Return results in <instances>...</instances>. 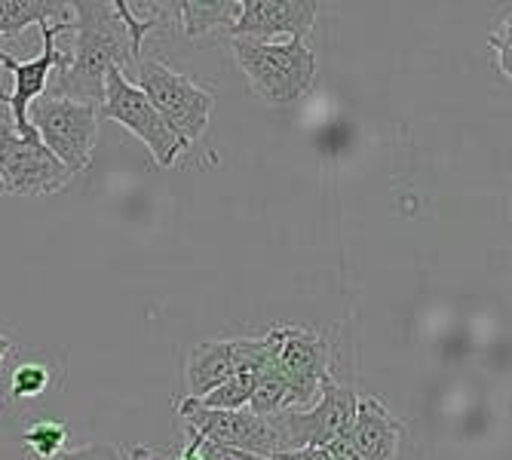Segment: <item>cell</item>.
<instances>
[{"mask_svg":"<svg viewBox=\"0 0 512 460\" xmlns=\"http://www.w3.org/2000/svg\"><path fill=\"white\" fill-rule=\"evenodd\" d=\"M74 13V46L62 53V62L53 68V83H46L43 96L71 99L92 108L105 102V77L111 68L129 65L132 40L114 4H71Z\"/></svg>","mask_w":512,"mask_h":460,"instance_id":"1","label":"cell"},{"mask_svg":"<svg viewBox=\"0 0 512 460\" xmlns=\"http://www.w3.org/2000/svg\"><path fill=\"white\" fill-rule=\"evenodd\" d=\"M240 68L246 71L252 92L270 108H286L307 96L316 77V56L304 40L289 43H252L234 40Z\"/></svg>","mask_w":512,"mask_h":460,"instance_id":"2","label":"cell"},{"mask_svg":"<svg viewBox=\"0 0 512 460\" xmlns=\"http://www.w3.org/2000/svg\"><path fill=\"white\" fill-rule=\"evenodd\" d=\"M138 89L145 92V99L157 108V114L184 145L191 148L197 138H203L215 108L209 89L166 68L160 59H138Z\"/></svg>","mask_w":512,"mask_h":460,"instance_id":"3","label":"cell"},{"mask_svg":"<svg viewBox=\"0 0 512 460\" xmlns=\"http://www.w3.org/2000/svg\"><path fill=\"white\" fill-rule=\"evenodd\" d=\"M28 126L71 175L89 169L92 148L99 138V108L40 96L28 108Z\"/></svg>","mask_w":512,"mask_h":460,"instance_id":"4","label":"cell"},{"mask_svg":"<svg viewBox=\"0 0 512 460\" xmlns=\"http://www.w3.org/2000/svg\"><path fill=\"white\" fill-rule=\"evenodd\" d=\"M99 117H108V120H117L120 126H126L138 142L151 151V157L163 169H169L178 160V154L188 151V145L166 126V120L157 114V108L145 99V92L138 89L120 68H111L105 77V102L99 108Z\"/></svg>","mask_w":512,"mask_h":460,"instance_id":"5","label":"cell"},{"mask_svg":"<svg viewBox=\"0 0 512 460\" xmlns=\"http://www.w3.org/2000/svg\"><path fill=\"white\" fill-rule=\"evenodd\" d=\"M74 175L50 154L37 132L19 135L4 117L0 123V191L16 197L56 194Z\"/></svg>","mask_w":512,"mask_h":460,"instance_id":"6","label":"cell"},{"mask_svg":"<svg viewBox=\"0 0 512 460\" xmlns=\"http://www.w3.org/2000/svg\"><path fill=\"white\" fill-rule=\"evenodd\" d=\"M178 414L188 424V430L200 433L209 442L230 445L240 451H252L261 457H276L283 451V430H279V414L270 418H258L249 408L240 411H218V408H203L197 399L184 396L178 402Z\"/></svg>","mask_w":512,"mask_h":460,"instance_id":"7","label":"cell"},{"mask_svg":"<svg viewBox=\"0 0 512 460\" xmlns=\"http://www.w3.org/2000/svg\"><path fill=\"white\" fill-rule=\"evenodd\" d=\"M276 353V329L264 338H230L197 344L188 356V399H203L237 372H264Z\"/></svg>","mask_w":512,"mask_h":460,"instance_id":"8","label":"cell"},{"mask_svg":"<svg viewBox=\"0 0 512 460\" xmlns=\"http://www.w3.org/2000/svg\"><path fill=\"white\" fill-rule=\"evenodd\" d=\"M356 405H359V396L350 387H341L332 378H325L319 384V399L313 402V408L279 411L283 451L325 448L329 442L347 436L353 427V418H356Z\"/></svg>","mask_w":512,"mask_h":460,"instance_id":"9","label":"cell"},{"mask_svg":"<svg viewBox=\"0 0 512 460\" xmlns=\"http://www.w3.org/2000/svg\"><path fill=\"white\" fill-rule=\"evenodd\" d=\"M37 28H40V37H43V53L37 59L19 62L10 53L0 50V68L10 71L16 77L13 92H0V105H10V111H13V129L19 135L34 132L28 126V108H31V102H37L43 96V89H46V83H50L53 68L62 62V50L56 46V37L59 34H71L74 22H40Z\"/></svg>","mask_w":512,"mask_h":460,"instance_id":"10","label":"cell"},{"mask_svg":"<svg viewBox=\"0 0 512 460\" xmlns=\"http://www.w3.org/2000/svg\"><path fill=\"white\" fill-rule=\"evenodd\" d=\"M329 362H332V347L316 332L276 326V353H273L270 365L292 384L301 408L313 402V396L325 378H332Z\"/></svg>","mask_w":512,"mask_h":460,"instance_id":"11","label":"cell"},{"mask_svg":"<svg viewBox=\"0 0 512 460\" xmlns=\"http://www.w3.org/2000/svg\"><path fill=\"white\" fill-rule=\"evenodd\" d=\"M316 13L319 4L313 0H240V19L230 28V37L270 43L279 34H289V40H304Z\"/></svg>","mask_w":512,"mask_h":460,"instance_id":"12","label":"cell"},{"mask_svg":"<svg viewBox=\"0 0 512 460\" xmlns=\"http://www.w3.org/2000/svg\"><path fill=\"white\" fill-rule=\"evenodd\" d=\"M350 442L362 460H399L402 421L387 411L384 399L365 396L356 405V418L350 427Z\"/></svg>","mask_w":512,"mask_h":460,"instance_id":"13","label":"cell"},{"mask_svg":"<svg viewBox=\"0 0 512 460\" xmlns=\"http://www.w3.org/2000/svg\"><path fill=\"white\" fill-rule=\"evenodd\" d=\"M40 22H74L71 4H62V0H0V34H19Z\"/></svg>","mask_w":512,"mask_h":460,"instance_id":"14","label":"cell"},{"mask_svg":"<svg viewBox=\"0 0 512 460\" xmlns=\"http://www.w3.org/2000/svg\"><path fill=\"white\" fill-rule=\"evenodd\" d=\"M184 37H200L212 28H234L240 19V0H181L175 4Z\"/></svg>","mask_w":512,"mask_h":460,"instance_id":"15","label":"cell"},{"mask_svg":"<svg viewBox=\"0 0 512 460\" xmlns=\"http://www.w3.org/2000/svg\"><path fill=\"white\" fill-rule=\"evenodd\" d=\"M246 408L252 414H258V418H270V414L301 408V405H298V396H295L292 384L279 375L273 365H267L264 372L258 375V381H255V390H252V399H249Z\"/></svg>","mask_w":512,"mask_h":460,"instance_id":"16","label":"cell"},{"mask_svg":"<svg viewBox=\"0 0 512 460\" xmlns=\"http://www.w3.org/2000/svg\"><path fill=\"white\" fill-rule=\"evenodd\" d=\"M258 372H237L234 378H227L221 387H215L209 396L197 399L203 408H218V411H240L249 405L252 390H255Z\"/></svg>","mask_w":512,"mask_h":460,"instance_id":"17","label":"cell"},{"mask_svg":"<svg viewBox=\"0 0 512 460\" xmlns=\"http://www.w3.org/2000/svg\"><path fill=\"white\" fill-rule=\"evenodd\" d=\"M65 439H68V427L62 421H40V424H34V427H28L22 433V442L31 448L34 460L56 457L62 451Z\"/></svg>","mask_w":512,"mask_h":460,"instance_id":"18","label":"cell"},{"mask_svg":"<svg viewBox=\"0 0 512 460\" xmlns=\"http://www.w3.org/2000/svg\"><path fill=\"white\" fill-rule=\"evenodd\" d=\"M50 387V372L43 362H22L10 378V396L13 399H37Z\"/></svg>","mask_w":512,"mask_h":460,"instance_id":"19","label":"cell"},{"mask_svg":"<svg viewBox=\"0 0 512 460\" xmlns=\"http://www.w3.org/2000/svg\"><path fill=\"white\" fill-rule=\"evenodd\" d=\"M46 460H126V457L120 454L117 445L92 442V445H83V448H74V451H59L56 457H46Z\"/></svg>","mask_w":512,"mask_h":460,"instance_id":"20","label":"cell"},{"mask_svg":"<svg viewBox=\"0 0 512 460\" xmlns=\"http://www.w3.org/2000/svg\"><path fill=\"white\" fill-rule=\"evenodd\" d=\"M200 436V433H197ZM200 457L203 460H270V457H261V454H252V451H240V448H230V445H218V442H209L200 436Z\"/></svg>","mask_w":512,"mask_h":460,"instance_id":"21","label":"cell"},{"mask_svg":"<svg viewBox=\"0 0 512 460\" xmlns=\"http://www.w3.org/2000/svg\"><path fill=\"white\" fill-rule=\"evenodd\" d=\"M509 28H512V19L506 16L503 19V31H494L491 34V46L497 50V68L503 71V77L512 74V68H509V62H512V37H509Z\"/></svg>","mask_w":512,"mask_h":460,"instance_id":"22","label":"cell"},{"mask_svg":"<svg viewBox=\"0 0 512 460\" xmlns=\"http://www.w3.org/2000/svg\"><path fill=\"white\" fill-rule=\"evenodd\" d=\"M135 460H178L175 454L166 451H148V448H135Z\"/></svg>","mask_w":512,"mask_h":460,"instance_id":"23","label":"cell"},{"mask_svg":"<svg viewBox=\"0 0 512 460\" xmlns=\"http://www.w3.org/2000/svg\"><path fill=\"white\" fill-rule=\"evenodd\" d=\"M13 350V341L7 338V335H0V362H4V356Z\"/></svg>","mask_w":512,"mask_h":460,"instance_id":"24","label":"cell"}]
</instances>
